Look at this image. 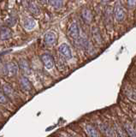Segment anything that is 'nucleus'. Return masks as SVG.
I'll return each instance as SVG.
<instances>
[{
    "mask_svg": "<svg viewBox=\"0 0 136 137\" xmlns=\"http://www.w3.org/2000/svg\"><path fill=\"white\" fill-rule=\"evenodd\" d=\"M40 60L46 70H51L55 65V60H54L52 56L49 53H44L41 55Z\"/></svg>",
    "mask_w": 136,
    "mask_h": 137,
    "instance_id": "obj_3",
    "label": "nucleus"
},
{
    "mask_svg": "<svg viewBox=\"0 0 136 137\" xmlns=\"http://www.w3.org/2000/svg\"><path fill=\"white\" fill-rule=\"evenodd\" d=\"M18 70H19V66H18L17 63L14 62H9L4 65V73L7 76H14L17 74Z\"/></svg>",
    "mask_w": 136,
    "mask_h": 137,
    "instance_id": "obj_1",
    "label": "nucleus"
},
{
    "mask_svg": "<svg viewBox=\"0 0 136 137\" xmlns=\"http://www.w3.org/2000/svg\"><path fill=\"white\" fill-rule=\"evenodd\" d=\"M8 103V97L4 93H0V104H7Z\"/></svg>",
    "mask_w": 136,
    "mask_h": 137,
    "instance_id": "obj_19",
    "label": "nucleus"
},
{
    "mask_svg": "<svg viewBox=\"0 0 136 137\" xmlns=\"http://www.w3.org/2000/svg\"><path fill=\"white\" fill-rule=\"evenodd\" d=\"M81 17L86 23H91L92 22V14L91 11L87 8H85L81 12Z\"/></svg>",
    "mask_w": 136,
    "mask_h": 137,
    "instance_id": "obj_11",
    "label": "nucleus"
},
{
    "mask_svg": "<svg viewBox=\"0 0 136 137\" xmlns=\"http://www.w3.org/2000/svg\"><path fill=\"white\" fill-rule=\"evenodd\" d=\"M20 87L25 92H30L33 89V86L30 81L26 76H22L20 78Z\"/></svg>",
    "mask_w": 136,
    "mask_h": 137,
    "instance_id": "obj_7",
    "label": "nucleus"
},
{
    "mask_svg": "<svg viewBox=\"0 0 136 137\" xmlns=\"http://www.w3.org/2000/svg\"><path fill=\"white\" fill-rule=\"evenodd\" d=\"M127 5L129 9H133L136 6V0H128Z\"/></svg>",
    "mask_w": 136,
    "mask_h": 137,
    "instance_id": "obj_20",
    "label": "nucleus"
},
{
    "mask_svg": "<svg viewBox=\"0 0 136 137\" xmlns=\"http://www.w3.org/2000/svg\"><path fill=\"white\" fill-rule=\"evenodd\" d=\"M92 38H93L94 41L97 43L98 45H102L103 44V39L101 36V34H100L99 30L98 29V27H93L92 28Z\"/></svg>",
    "mask_w": 136,
    "mask_h": 137,
    "instance_id": "obj_10",
    "label": "nucleus"
},
{
    "mask_svg": "<svg viewBox=\"0 0 136 137\" xmlns=\"http://www.w3.org/2000/svg\"><path fill=\"white\" fill-rule=\"evenodd\" d=\"M35 26H36V22L31 17H27L24 20V27L27 30H32L34 28Z\"/></svg>",
    "mask_w": 136,
    "mask_h": 137,
    "instance_id": "obj_14",
    "label": "nucleus"
},
{
    "mask_svg": "<svg viewBox=\"0 0 136 137\" xmlns=\"http://www.w3.org/2000/svg\"><path fill=\"white\" fill-rule=\"evenodd\" d=\"M58 51H59V52H60V54L63 56V57L64 59L69 60L72 58V52L68 44L63 43V44L60 45V46L58 48Z\"/></svg>",
    "mask_w": 136,
    "mask_h": 137,
    "instance_id": "obj_4",
    "label": "nucleus"
},
{
    "mask_svg": "<svg viewBox=\"0 0 136 137\" xmlns=\"http://www.w3.org/2000/svg\"><path fill=\"white\" fill-rule=\"evenodd\" d=\"M2 88H3V92H4V93L7 97H13V95H14V90H13V88L10 86L4 85Z\"/></svg>",
    "mask_w": 136,
    "mask_h": 137,
    "instance_id": "obj_16",
    "label": "nucleus"
},
{
    "mask_svg": "<svg viewBox=\"0 0 136 137\" xmlns=\"http://www.w3.org/2000/svg\"><path fill=\"white\" fill-rule=\"evenodd\" d=\"M51 5L56 9H60L63 7V1L62 0H50Z\"/></svg>",
    "mask_w": 136,
    "mask_h": 137,
    "instance_id": "obj_18",
    "label": "nucleus"
},
{
    "mask_svg": "<svg viewBox=\"0 0 136 137\" xmlns=\"http://www.w3.org/2000/svg\"><path fill=\"white\" fill-rule=\"evenodd\" d=\"M111 16H112L111 7L108 6V7H106V9H105V11H104V21H105V23H106V24H108V23L111 24V22H112Z\"/></svg>",
    "mask_w": 136,
    "mask_h": 137,
    "instance_id": "obj_15",
    "label": "nucleus"
},
{
    "mask_svg": "<svg viewBox=\"0 0 136 137\" xmlns=\"http://www.w3.org/2000/svg\"><path fill=\"white\" fill-rule=\"evenodd\" d=\"M15 23V20L13 18H9L6 21V25L8 27H13Z\"/></svg>",
    "mask_w": 136,
    "mask_h": 137,
    "instance_id": "obj_21",
    "label": "nucleus"
},
{
    "mask_svg": "<svg viewBox=\"0 0 136 137\" xmlns=\"http://www.w3.org/2000/svg\"><path fill=\"white\" fill-rule=\"evenodd\" d=\"M124 129H125V130L127 131V133H128V135H130V136H136L135 129H133V127L130 125V124L125 123L124 124Z\"/></svg>",
    "mask_w": 136,
    "mask_h": 137,
    "instance_id": "obj_17",
    "label": "nucleus"
},
{
    "mask_svg": "<svg viewBox=\"0 0 136 137\" xmlns=\"http://www.w3.org/2000/svg\"><path fill=\"white\" fill-rule=\"evenodd\" d=\"M68 35L72 40H78L80 37V28L77 22H73L69 27Z\"/></svg>",
    "mask_w": 136,
    "mask_h": 137,
    "instance_id": "obj_6",
    "label": "nucleus"
},
{
    "mask_svg": "<svg viewBox=\"0 0 136 137\" xmlns=\"http://www.w3.org/2000/svg\"><path fill=\"white\" fill-rule=\"evenodd\" d=\"M27 9L30 11V13H32L33 16H40V9L38 6V4L35 3L33 0H30L27 4Z\"/></svg>",
    "mask_w": 136,
    "mask_h": 137,
    "instance_id": "obj_8",
    "label": "nucleus"
},
{
    "mask_svg": "<svg viewBox=\"0 0 136 137\" xmlns=\"http://www.w3.org/2000/svg\"><path fill=\"white\" fill-rule=\"evenodd\" d=\"M12 36V33L10 31L9 28L8 27H2L0 29V39L3 40H9Z\"/></svg>",
    "mask_w": 136,
    "mask_h": 137,
    "instance_id": "obj_12",
    "label": "nucleus"
},
{
    "mask_svg": "<svg viewBox=\"0 0 136 137\" xmlns=\"http://www.w3.org/2000/svg\"><path fill=\"white\" fill-rule=\"evenodd\" d=\"M18 66L23 74L25 75H29L32 74V70H31L29 63L27 62V60L24 59V58H21L18 63Z\"/></svg>",
    "mask_w": 136,
    "mask_h": 137,
    "instance_id": "obj_5",
    "label": "nucleus"
},
{
    "mask_svg": "<svg viewBox=\"0 0 136 137\" xmlns=\"http://www.w3.org/2000/svg\"><path fill=\"white\" fill-rule=\"evenodd\" d=\"M114 16L115 20L118 22H122L126 20L127 17V12H126L125 9L120 4H115V9H114Z\"/></svg>",
    "mask_w": 136,
    "mask_h": 137,
    "instance_id": "obj_2",
    "label": "nucleus"
},
{
    "mask_svg": "<svg viewBox=\"0 0 136 137\" xmlns=\"http://www.w3.org/2000/svg\"><path fill=\"white\" fill-rule=\"evenodd\" d=\"M44 41L47 45H54L56 43V36L53 32H48L45 34Z\"/></svg>",
    "mask_w": 136,
    "mask_h": 137,
    "instance_id": "obj_9",
    "label": "nucleus"
},
{
    "mask_svg": "<svg viewBox=\"0 0 136 137\" xmlns=\"http://www.w3.org/2000/svg\"><path fill=\"white\" fill-rule=\"evenodd\" d=\"M86 132L87 133V134L91 137H98L100 135L99 131L96 129V128L92 125H90V124H87L86 126Z\"/></svg>",
    "mask_w": 136,
    "mask_h": 137,
    "instance_id": "obj_13",
    "label": "nucleus"
}]
</instances>
